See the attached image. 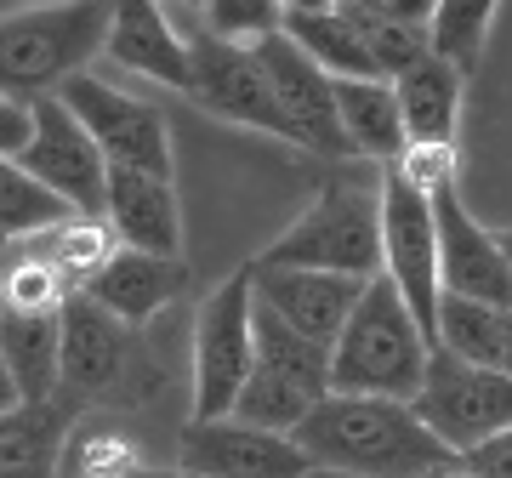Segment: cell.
I'll list each match as a JSON object with an SVG mask.
<instances>
[{"instance_id": "6da1fadb", "label": "cell", "mask_w": 512, "mask_h": 478, "mask_svg": "<svg viewBox=\"0 0 512 478\" xmlns=\"http://www.w3.org/2000/svg\"><path fill=\"white\" fill-rule=\"evenodd\" d=\"M313 467L353 478H444L456 473V450H444L416 410L399 399H359V393H325L308 410V422L291 433Z\"/></svg>"}, {"instance_id": "7a4b0ae2", "label": "cell", "mask_w": 512, "mask_h": 478, "mask_svg": "<svg viewBox=\"0 0 512 478\" xmlns=\"http://www.w3.org/2000/svg\"><path fill=\"white\" fill-rule=\"evenodd\" d=\"M427 336L410 319L393 279H365V296L353 302L342 336L330 342V393H359V399H399L410 405L427 370Z\"/></svg>"}, {"instance_id": "3957f363", "label": "cell", "mask_w": 512, "mask_h": 478, "mask_svg": "<svg viewBox=\"0 0 512 478\" xmlns=\"http://www.w3.org/2000/svg\"><path fill=\"white\" fill-rule=\"evenodd\" d=\"M114 0H57L0 18V97L35 103L52 97L63 80L86 74L109 40Z\"/></svg>"}, {"instance_id": "277c9868", "label": "cell", "mask_w": 512, "mask_h": 478, "mask_svg": "<svg viewBox=\"0 0 512 478\" xmlns=\"http://www.w3.org/2000/svg\"><path fill=\"white\" fill-rule=\"evenodd\" d=\"M251 268H319V274H382V200L353 177H330L319 200L251 262Z\"/></svg>"}, {"instance_id": "5b68a950", "label": "cell", "mask_w": 512, "mask_h": 478, "mask_svg": "<svg viewBox=\"0 0 512 478\" xmlns=\"http://www.w3.org/2000/svg\"><path fill=\"white\" fill-rule=\"evenodd\" d=\"M325 393H330V348L285 331L274 313L256 308V359L234 399V416L251 427H268V433H296Z\"/></svg>"}, {"instance_id": "8992f818", "label": "cell", "mask_w": 512, "mask_h": 478, "mask_svg": "<svg viewBox=\"0 0 512 478\" xmlns=\"http://www.w3.org/2000/svg\"><path fill=\"white\" fill-rule=\"evenodd\" d=\"M410 410H416V422L427 427L444 450L467 456V450L501 439L512 427V376L495 370V365H467L456 353L433 348Z\"/></svg>"}, {"instance_id": "52a82bcc", "label": "cell", "mask_w": 512, "mask_h": 478, "mask_svg": "<svg viewBox=\"0 0 512 478\" xmlns=\"http://www.w3.org/2000/svg\"><path fill=\"white\" fill-rule=\"evenodd\" d=\"M256 359V296H251V262L228 274L200 302L194 319V422L234 416V399Z\"/></svg>"}, {"instance_id": "ba28073f", "label": "cell", "mask_w": 512, "mask_h": 478, "mask_svg": "<svg viewBox=\"0 0 512 478\" xmlns=\"http://www.w3.org/2000/svg\"><path fill=\"white\" fill-rule=\"evenodd\" d=\"M52 97L86 126L109 171H148V177L171 183V131H165V114L154 103L120 92L97 74H74Z\"/></svg>"}, {"instance_id": "9c48e42d", "label": "cell", "mask_w": 512, "mask_h": 478, "mask_svg": "<svg viewBox=\"0 0 512 478\" xmlns=\"http://www.w3.org/2000/svg\"><path fill=\"white\" fill-rule=\"evenodd\" d=\"M382 274L393 279V291L404 296L410 319L421 325L427 348L439 342V234H433V205L427 194L404 183L399 171H382Z\"/></svg>"}, {"instance_id": "30bf717a", "label": "cell", "mask_w": 512, "mask_h": 478, "mask_svg": "<svg viewBox=\"0 0 512 478\" xmlns=\"http://www.w3.org/2000/svg\"><path fill=\"white\" fill-rule=\"evenodd\" d=\"M40 188H52L57 200L80 211V217H103V183H109V166L97 143L86 137V126L74 120L57 97H35L29 103V143L12 154Z\"/></svg>"}, {"instance_id": "8fae6325", "label": "cell", "mask_w": 512, "mask_h": 478, "mask_svg": "<svg viewBox=\"0 0 512 478\" xmlns=\"http://www.w3.org/2000/svg\"><path fill=\"white\" fill-rule=\"evenodd\" d=\"M188 97L205 114H222L234 126L274 131V137L291 143V126H285V114H279L274 92H268V74H262L251 46H239V40H222V35L188 40Z\"/></svg>"}, {"instance_id": "7c38bea8", "label": "cell", "mask_w": 512, "mask_h": 478, "mask_svg": "<svg viewBox=\"0 0 512 478\" xmlns=\"http://www.w3.org/2000/svg\"><path fill=\"white\" fill-rule=\"evenodd\" d=\"M262 74H268V92H274L285 126H291V143L325 154V160H353L348 131L336 120V80H330L313 57H302L285 35H268L251 46Z\"/></svg>"}, {"instance_id": "4fadbf2b", "label": "cell", "mask_w": 512, "mask_h": 478, "mask_svg": "<svg viewBox=\"0 0 512 478\" xmlns=\"http://www.w3.org/2000/svg\"><path fill=\"white\" fill-rule=\"evenodd\" d=\"M183 473L188 478H308L313 461L291 433H268L239 416L188 422L183 433Z\"/></svg>"}, {"instance_id": "5bb4252c", "label": "cell", "mask_w": 512, "mask_h": 478, "mask_svg": "<svg viewBox=\"0 0 512 478\" xmlns=\"http://www.w3.org/2000/svg\"><path fill=\"white\" fill-rule=\"evenodd\" d=\"M427 205H433V234H439V291L490 302V308H512V268L490 228L467 217L456 183L427 194Z\"/></svg>"}, {"instance_id": "9a60e30c", "label": "cell", "mask_w": 512, "mask_h": 478, "mask_svg": "<svg viewBox=\"0 0 512 478\" xmlns=\"http://www.w3.org/2000/svg\"><path fill=\"white\" fill-rule=\"evenodd\" d=\"M251 296L262 313H274L285 331L330 348L348 325L353 302L365 296V279L319 274V268H251Z\"/></svg>"}, {"instance_id": "2e32d148", "label": "cell", "mask_w": 512, "mask_h": 478, "mask_svg": "<svg viewBox=\"0 0 512 478\" xmlns=\"http://www.w3.org/2000/svg\"><path fill=\"white\" fill-rule=\"evenodd\" d=\"M126 370V325L86 291L57 302V399H97Z\"/></svg>"}, {"instance_id": "e0dca14e", "label": "cell", "mask_w": 512, "mask_h": 478, "mask_svg": "<svg viewBox=\"0 0 512 478\" xmlns=\"http://www.w3.org/2000/svg\"><path fill=\"white\" fill-rule=\"evenodd\" d=\"M103 222H109L114 245L143 251V257L183 262V211H177V188L148 171H109L103 183Z\"/></svg>"}, {"instance_id": "ac0fdd59", "label": "cell", "mask_w": 512, "mask_h": 478, "mask_svg": "<svg viewBox=\"0 0 512 478\" xmlns=\"http://www.w3.org/2000/svg\"><path fill=\"white\" fill-rule=\"evenodd\" d=\"M103 52L131 74H148L171 92H188V40L165 23L160 0H114Z\"/></svg>"}, {"instance_id": "d6986e66", "label": "cell", "mask_w": 512, "mask_h": 478, "mask_svg": "<svg viewBox=\"0 0 512 478\" xmlns=\"http://www.w3.org/2000/svg\"><path fill=\"white\" fill-rule=\"evenodd\" d=\"M183 262H165V257H143V251H114L103 268H97L86 285H74V291H86L103 313H114L120 325H143L154 313L171 302V296L183 291Z\"/></svg>"}, {"instance_id": "ffe728a7", "label": "cell", "mask_w": 512, "mask_h": 478, "mask_svg": "<svg viewBox=\"0 0 512 478\" xmlns=\"http://www.w3.org/2000/svg\"><path fill=\"white\" fill-rule=\"evenodd\" d=\"M461 80L467 74L444 57H421L416 69H404L393 80L399 97V126H404V148H456V120H461Z\"/></svg>"}, {"instance_id": "44dd1931", "label": "cell", "mask_w": 512, "mask_h": 478, "mask_svg": "<svg viewBox=\"0 0 512 478\" xmlns=\"http://www.w3.org/2000/svg\"><path fill=\"white\" fill-rule=\"evenodd\" d=\"M63 433H69L63 399H40V405L23 399L0 410V478H57Z\"/></svg>"}, {"instance_id": "7402d4cb", "label": "cell", "mask_w": 512, "mask_h": 478, "mask_svg": "<svg viewBox=\"0 0 512 478\" xmlns=\"http://www.w3.org/2000/svg\"><path fill=\"white\" fill-rule=\"evenodd\" d=\"M336 120L348 131V148L365 160L393 166L404 154V126H399V97L393 80H336Z\"/></svg>"}, {"instance_id": "603a6c76", "label": "cell", "mask_w": 512, "mask_h": 478, "mask_svg": "<svg viewBox=\"0 0 512 478\" xmlns=\"http://www.w3.org/2000/svg\"><path fill=\"white\" fill-rule=\"evenodd\" d=\"M0 359L18 382V399H57V313H6L0 308Z\"/></svg>"}, {"instance_id": "cb8c5ba5", "label": "cell", "mask_w": 512, "mask_h": 478, "mask_svg": "<svg viewBox=\"0 0 512 478\" xmlns=\"http://www.w3.org/2000/svg\"><path fill=\"white\" fill-rule=\"evenodd\" d=\"M279 35L291 40L302 57H313L330 80H376L365 40H359V29H353V18L342 6H330V12H291L279 23Z\"/></svg>"}, {"instance_id": "d4e9b609", "label": "cell", "mask_w": 512, "mask_h": 478, "mask_svg": "<svg viewBox=\"0 0 512 478\" xmlns=\"http://www.w3.org/2000/svg\"><path fill=\"white\" fill-rule=\"evenodd\" d=\"M69 217H80V211H69L52 188H40L12 154H0V239H40Z\"/></svg>"}, {"instance_id": "484cf974", "label": "cell", "mask_w": 512, "mask_h": 478, "mask_svg": "<svg viewBox=\"0 0 512 478\" xmlns=\"http://www.w3.org/2000/svg\"><path fill=\"white\" fill-rule=\"evenodd\" d=\"M433 348L456 353L467 365L501 370V308L467 302V296H439V342Z\"/></svg>"}, {"instance_id": "4316f807", "label": "cell", "mask_w": 512, "mask_h": 478, "mask_svg": "<svg viewBox=\"0 0 512 478\" xmlns=\"http://www.w3.org/2000/svg\"><path fill=\"white\" fill-rule=\"evenodd\" d=\"M495 0H439L433 6V23H427V40H433V57L456 63L461 74L484 57V35H490Z\"/></svg>"}, {"instance_id": "83f0119b", "label": "cell", "mask_w": 512, "mask_h": 478, "mask_svg": "<svg viewBox=\"0 0 512 478\" xmlns=\"http://www.w3.org/2000/svg\"><path fill=\"white\" fill-rule=\"evenodd\" d=\"M40 239H52V251H40V257L63 274V285H69V291H74V285H86V279H92L97 268L120 251L103 217H69L63 228H52V234H40Z\"/></svg>"}, {"instance_id": "f1b7e54d", "label": "cell", "mask_w": 512, "mask_h": 478, "mask_svg": "<svg viewBox=\"0 0 512 478\" xmlns=\"http://www.w3.org/2000/svg\"><path fill=\"white\" fill-rule=\"evenodd\" d=\"M342 12L353 18V29H359V40H365V52H370V69H376V80H399L404 69H416L421 57L433 52L427 29H410V23L370 18V12H359V6H342Z\"/></svg>"}, {"instance_id": "f546056e", "label": "cell", "mask_w": 512, "mask_h": 478, "mask_svg": "<svg viewBox=\"0 0 512 478\" xmlns=\"http://www.w3.org/2000/svg\"><path fill=\"white\" fill-rule=\"evenodd\" d=\"M63 296H69V285L46 257H18L0 268V308L6 313H57Z\"/></svg>"}, {"instance_id": "4dcf8cb0", "label": "cell", "mask_w": 512, "mask_h": 478, "mask_svg": "<svg viewBox=\"0 0 512 478\" xmlns=\"http://www.w3.org/2000/svg\"><path fill=\"white\" fill-rule=\"evenodd\" d=\"M205 6V35H222V40H239V46H256V40L279 35L285 23V6L279 0H200Z\"/></svg>"}, {"instance_id": "1f68e13d", "label": "cell", "mask_w": 512, "mask_h": 478, "mask_svg": "<svg viewBox=\"0 0 512 478\" xmlns=\"http://www.w3.org/2000/svg\"><path fill=\"white\" fill-rule=\"evenodd\" d=\"M393 171H399L416 194H439V188L456 183V148H421V143H410L399 160H393Z\"/></svg>"}, {"instance_id": "d6a6232c", "label": "cell", "mask_w": 512, "mask_h": 478, "mask_svg": "<svg viewBox=\"0 0 512 478\" xmlns=\"http://www.w3.org/2000/svg\"><path fill=\"white\" fill-rule=\"evenodd\" d=\"M461 473L467 478H512V427L501 433V439L467 450V456H461Z\"/></svg>"}, {"instance_id": "836d02e7", "label": "cell", "mask_w": 512, "mask_h": 478, "mask_svg": "<svg viewBox=\"0 0 512 478\" xmlns=\"http://www.w3.org/2000/svg\"><path fill=\"white\" fill-rule=\"evenodd\" d=\"M359 12H370V18H387V23H410V29H427L433 23V6L439 0H353Z\"/></svg>"}, {"instance_id": "e575fe53", "label": "cell", "mask_w": 512, "mask_h": 478, "mask_svg": "<svg viewBox=\"0 0 512 478\" xmlns=\"http://www.w3.org/2000/svg\"><path fill=\"white\" fill-rule=\"evenodd\" d=\"M29 143V103L0 97V154H18Z\"/></svg>"}, {"instance_id": "d590c367", "label": "cell", "mask_w": 512, "mask_h": 478, "mask_svg": "<svg viewBox=\"0 0 512 478\" xmlns=\"http://www.w3.org/2000/svg\"><path fill=\"white\" fill-rule=\"evenodd\" d=\"M12 405H23V399H18V382H12L6 359H0V410H12Z\"/></svg>"}, {"instance_id": "8d00e7d4", "label": "cell", "mask_w": 512, "mask_h": 478, "mask_svg": "<svg viewBox=\"0 0 512 478\" xmlns=\"http://www.w3.org/2000/svg\"><path fill=\"white\" fill-rule=\"evenodd\" d=\"M501 370L512 376V308H501Z\"/></svg>"}, {"instance_id": "74e56055", "label": "cell", "mask_w": 512, "mask_h": 478, "mask_svg": "<svg viewBox=\"0 0 512 478\" xmlns=\"http://www.w3.org/2000/svg\"><path fill=\"white\" fill-rule=\"evenodd\" d=\"M279 6H285V18H291V12H330L336 0H279Z\"/></svg>"}, {"instance_id": "f35d334b", "label": "cell", "mask_w": 512, "mask_h": 478, "mask_svg": "<svg viewBox=\"0 0 512 478\" xmlns=\"http://www.w3.org/2000/svg\"><path fill=\"white\" fill-rule=\"evenodd\" d=\"M126 478H188L183 467H177V473H171V467H131Z\"/></svg>"}, {"instance_id": "ab89813d", "label": "cell", "mask_w": 512, "mask_h": 478, "mask_svg": "<svg viewBox=\"0 0 512 478\" xmlns=\"http://www.w3.org/2000/svg\"><path fill=\"white\" fill-rule=\"evenodd\" d=\"M495 245H501V257H507V268H512V228L507 234H495Z\"/></svg>"}, {"instance_id": "60d3db41", "label": "cell", "mask_w": 512, "mask_h": 478, "mask_svg": "<svg viewBox=\"0 0 512 478\" xmlns=\"http://www.w3.org/2000/svg\"><path fill=\"white\" fill-rule=\"evenodd\" d=\"M6 245H12V239H0V268H6Z\"/></svg>"}, {"instance_id": "b9f144b4", "label": "cell", "mask_w": 512, "mask_h": 478, "mask_svg": "<svg viewBox=\"0 0 512 478\" xmlns=\"http://www.w3.org/2000/svg\"><path fill=\"white\" fill-rule=\"evenodd\" d=\"M336 6H353V0H336Z\"/></svg>"}, {"instance_id": "7bdbcfd3", "label": "cell", "mask_w": 512, "mask_h": 478, "mask_svg": "<svg viewBox=\"0 0 512 478\" xmlns=\"http://www.w3.org/2000/svg\"><path fill=\"white\" fill-rule=\"evenodd\" d=\"M188 6H200V0H188Z\"/></svg>"}]
</instances>
